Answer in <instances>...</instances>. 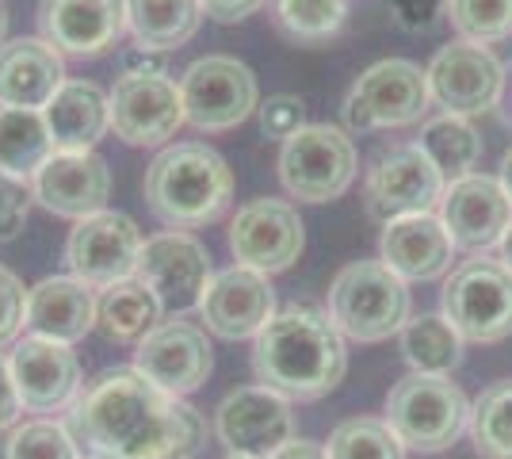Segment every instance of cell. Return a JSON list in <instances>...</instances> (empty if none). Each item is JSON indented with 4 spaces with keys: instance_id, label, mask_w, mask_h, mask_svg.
Wrapping results in <instances>:
<instances>
[{
    "instance_id": "cell-7",
    "label": "cell",
    "mask_w": 512,
    "mask_h": 459,
    "mask_svg": "<svg viewBox=\"0 0 512 459\" xmlns=\"http://www.w3.org/2000/svg\"><path fill=\"white\" fill-rule=\"evenodd\" d=\"M360 173L356 142L329 123H306L279 150V184L299 203L341 199Z\"/></svg>"
},
{
    "instance_id": "cell-9",
    "label": "cell",
    "mask_w": 512,
    "mask_h": 459,
    "mask_svg": "<svg viewBox=\"0 0 512 459\" xmlns=\"http://www.w3.org/2000/svg\"><path fill=\"white\" fill-rule=\"evenodd\" d=\"M180 100L188 127L203 134H222L241 127L260 108V88L253 69L230 54H207L180 73Z\"/></svg>"
},
{
    "instance_id": "cell-18",
    "label": "cell",
    "mask_w": 512,
    "mask_h": 459,
    "mask_svg": "<svg viewBox=\"0 0 512 459\" xmlns=\"http://www.w3.org/2000/svg\"><path fill=\"white\" fill-rule=\"evenodd\" d=\"M195 310L203 318V329H211L214 337L249 341L276 318V291L264 272L234 264L226 272H214Z\"/></svg>"
},
{
    "instance_id": "cell-16",
    "label": "cell",
    "mask_w": 512,
    "mask_h": 459,
    "mask_svg": "<svg viewBox=\"0 0 512 459\" xmlns=\"http://www.w3.org/2000/svg\"><path fill=\"white\" fill-rule=\"evenodd\" d=\"M306 249V226L287 199H253L230 222V253L237 264L264 276L287 272Z\"/></svg>"
},
{
    "instance_id": "cell-47",
    "label": "cell",
    "mask_w": 512,
    "mask_h": 459,
    "mask_svg": "<svg viewBox=\"0 0 512 459\" xmlns=\"http://www.w3.org/2000/svg\"><path fill=\"white\" fill-rule=\"evenodd\" d=\"M8 43V8L0 4V46Z\"/></svg>"
},
{
    "instance_id": "cell-40",
    "label": "cell",
    "mask_w": 512,
    "mask_h": 459,
    "mask_svg": "<svg viewBox=\"0 0 512 459\" xmlns=\"http://www.w3.org/2000/svg\"><path fill=\"white\" fill-rule=\"evenodd\" d=\"M386 8H390L394 23L402 31H413V35L432 31L436 23L448 16V0H386Z\"/></svg>"
},
{
    "instance_id": "cell-31",
    "label": "cell",
    "mask_w": 512,
    "mask_h": 459,
    "mask_svg": "<svg viewBox=\"0 0 512 459\" xmlns=\"http://www.w3.org/2000/svg\"><path fill=\"white\" fill-rule=\"evenodd\" d=\"M50 153H54V138L46 131L43 111L0 108V169L4 173L31 180Z\"/></svg>"
},
{
    "instance_id": "cell-36",
    "label": "cell",
    "mask_w": 512,
    "mask_h": 459,
    "mask_svg": "<svg viewBox=\"0 0 512 459\" xmlns=\"http://www.w3.org/2000/svg\"><path fill=\"white\" fill-rule=\"evenodd\" d=\"M4 456L8 459H81V444L73 440L69 425L62 421H23L12 429V437L4 444Z\"/></svg>"
},
{
    "instance_id": "cell-46",
    "label": "cell",
    "mask_w": 512,
    "mask_h": 459,
    "mask_svg": "<svg viewBox=\"0 0 512 459\" xmlns=\"http://www.w3.org/2000/svg\"><path fill=\"white\" fill-rule=\"evenodd\" d=\"M497 261H501L512 272V226L505 230V238L497 241Z\"/></svg>"
},
{
    "instance_id": "cell-23",
    "label": "cell",
    "mask_w": 512,
    "mask_h": 459,
    "mask_svg": "<svg viewBox=\"0 0 512 459\" xmlns=\"http://www.w3.org/2000/svg\"><path fill=\"white\" fill-rule=\"evenodd\" d=\"M379 261L406 284H428L451 272L455 241L444 230L440 215H406L383 226Z\"/></svg>"
},
{
    "instance_id": "cell-48",
    "label": "cell",
    "mask_w": 512,
    "mask_h": 459,
    "mask_svg": "<svg viewBox=\"0 0 512 459\" xmlns=\"http://www.w3.org/2000/svg\"><path fill=\"white\" fill-rule=\"evenodd\" d=\"M226 459H249V456H226Z\"/></svg>"
},
{
    "instance_id": "cell-13",
    "label": "cell",
    "mask_w": 512,
    "mask_h": 459,
    "mask_svg": "<svg viewBox=\"0 0 512 459\" xmlns=\"http://www.w3.org/2000/svg\"><path fill=\"white\" fill-rule=\"evenodd\" d=\"M142 245H146V238L130 215L100 211V215H88L69 230L65 264H69V276L104 291V287L130 280L138 272Z\"/></svg>"
},
{
    "instance_id": "cell-34",
    "label": "cell",
    "mask_w": 512,
    "mask_h": 459,
    "mask_svg": "<svg viewBox=\"0 0 512 459\" xmlns=\"http://www.w3.org/2000/svg\"><path fill=\"white\" fill-rule=\"evenodd\" d=\"M325 452L329 459H406V444L386 417H348L329 433Z\"/></svg>"
},
{
    "instance_id": "cell-1",
    "label": "cell",
    "mask_w": 512,
    "mask_h": 459,
    "mask_svg": "<svg viewBox=\"0 0 512 459\" xmlns=\"http://www.w3.org/2000/svg\"><path fill=\"white\" fill-rule=\"evenodd\" d=\"M69 433L92 459H192L207 417L134 368H111L69 410Z\"/></svg>"
},
{
    "instance_id": "cell-21",
    "label": "cell",
    "mask_w": 512,
    "mask_h": 459,
    "mask_svg": "<svg viewBox=\"0 0 512 459\" xmlns=\"http://www.w3.org/2000/svg\"><path fill=\"white\" fill-rule=\"evenodd\" d=\"M39 39L69 58H100L127 35L123 0H39Z\"/></svg>"
},
{
    "instance_id": "cell-37",
    "label": "cell",
    "mask_w": 512,
    "mask_h": 459,
    "mask_svg": "<svg viewBox=\"0 0 512 459\" xmlns=\"http://www.w3.org/2000/svg\"><path fill=\"white\" fill-rule=\"evenodd\" d=\"M31 199H35L31 180H20V176L0 169V241L20 238L27 215H31Z\"/></svg>"
},
{
    "instance_id": "cell-8",
    "label": "cell",
    "mask_w": 512,
    "mask_h": 459,
    "mask_svg": "<svg viewBox=\"0 0 512 459\" xmlns=\"http://www.w3.org/2000/svg\"><path fill=\"white\" fill-rule=\"evenodd\" d=\"M432 104L428 73L409 58H383L367 66L344 96V123L352 131L413 127Z\"/></svg>"
},
{
    "instance_id": "cell-26",
    "label": "cell",
    "mask_w": 512,
    "mask_h": 459,
    "mask_svg": "<svg viewBox=\"0 0 512 459\" xmlns=\"http://www.w3.org/2000/svg\"><path fill=\"white\" fill-rule=\"evenodd\" d=\"M58 153H88L111 131V100L96 81H65L43 108Z\"/></svg>"
},
{
    "instance_id": "cell-49",
    "label": "cell",
    "mask_w": 512,
    "mask_h": 459,
    "mask_svg": "<svg viewBox=\"0 0 512 459\" xmlns=\"http://www.w3.org/2000/svg\"><path fill=\"white\" fill-rule=\"evenodd\" d=\"M0 459H8V456H4V452H0Z\"/></svg>"
},
{
    "instance_id": "cell-6",
    "label": "cell",
    "mask_w": 512,
    "mask_h": 459,
    "mask_svg": "<svg viewBox=\"0 0 512 459\" xmlns=\"http://www.w3.org/2000/svg\"><path fill=\"white\" fill-rule=\"evenodd\" d=\"M440 314L470 345H497L512 337V272L497 257H470L444 284Z\"/></svg>"
},
{
    "instance_id": "cell-45",
    "label": "cell",
    "mask_w": 512,
    "mask_h": 459,
    "mask_svg": "<svg viewBox=\"0 0 512 459\" xmlns=\"http://www.w3.org/2000/svg\"><path fill=\"white\" fill-rule=\"evenodd\" d=\"M497 180H501V188H505V196H509V203H512V146L505 150V157H501V173H497Z\"/></svg>"
},
{
    "instance_id": "cell-3",
    "label": "cell",
    "mask_w": 512,
    "mask_h": 459,
    "mask_svg": "<svg viewBox=\"0 0 512 459\" xmlns=\"http://www.w3.org/2000/svg\"><path fill=\"white\" fill-rule=\"evenodd\" d=\"M234 199V173L207 142H176L146 169V203L169 230L214 222Z\"/></svg>"
},
{
    "instance_id": "cell-22",
    "label": "cell",
    "mask_w": 512,
    "mask_h": 459,
    "mask_svg": "<svg viewBox=\"0 0 512 459\" xmlns=\"http://www.w3.org/2000/svg\"><path fill=\"white\" fill-rule=\"evenodd\" d=\"M31 192L46 211L81 222L107 211L111 199V169L96 150L88 153H50L43 169L31 176Z\"/></svg>"
},
{
    "instance_id": "cell-15",
    "label": "cell",
    "mask_w": 512,
    "mask_h": 459,
    "mask_svg": "<svg viewBox=\"0 0 512 459\" xmlns=\"http://www.w3.org/2000/svg\"><path fill=\"white\" fill-rule=\"evenodd\" d=\"M134 276L161 299L165 310L188 314L199 306L203 291L211 284V253L188 230H165V234L146 238Z\"/></svg>"
},
{
    "instance_id": "cell-4",
    "label": "cell",
    "mask_w": 512,
    "mask_h": 459,
    "mask_svg": "<svg viewBox=\"0 0 512 459\" xmlns=\"http://www.w3.org/2000/svg\"><path fill=\"white\" fill-rule=\"evenodd\" d=\"M325 314L344 341L379 345L406 329L413 318V299L406 280H398L383 261H352L329 287Z\"/></svg>"
},
{
    "instance_id": "cell-30",
    "label": "cell",
    "mask_w": 512,
    "mask_h": 459,
    "mask_svg": "<svg viewBox=\"0 0 512 459\" xmlns=\"http://www.w3.org/2000/svg\"><path fill=\"white\" fill-rule=\"evenodd\" d=\"M417 146L425 157L440 169L444 180H463L474 173V165L482 161V134L474 131V123L463 115H436L421 127Z\"/></svg>"
},
{
    "instance_id": "cell-32",
    "label": "cell",
    "mask_w": 512,
    "mask_h": 459,
    "mask_svg": "<svg viewBox=\"0 0 512 459\" xmlns=\"http://www.w3.org/2000/svg\"><path fill=\"white\" fill-rule=\"evenodd\" d=\"M470 440L482 459H512V379L493 383L470 402Z\"/></svg>"
},
{
    "instance_id": "cell-25",
    "label": "cell",
    "mask_w": 512,
    "mask_h": 459,
    "mask_svg": "<svg viewBox=\"0 0 512 459\" xmlns=\"http://www.w3.org/2000/svg\"><path fill=\"white\" fill-rule=\"evenodd\" d=\"M27 329L77 345L96 329V291L77 276H46L27 291Z\"/></svg>"
},
{
    "instance_id": "cell-10",
    "label": "cell",
    "mask_w": 512,
    "mask_h": 459,
    "mask_svg": "<svg viewBox=\"0 0 512 459\" xmlns=\"http://www.w3.org/2000/svg\"><path fill=\"white\" fill-rule=\"evenodd\" d=\"M448 180L425 157V150L413 146H390L383 150L363 176V203L375 222H394L406 215H432L444 199Z\"/></svg>"
},
{
    "instance_id": "cell-27",
    "label": "cell",
    "mask_w": 512,
    "mask_h": 459,
    "mask_svg": "<svg viewBox=\"0 0 512 459\" xmlns=\"http://www.w3.org/2000/svg\"><path fill=\"white\" fill-rule=\"evenodd\" d=\"M165 322V306L138 276L119 280L96 295V329L115 345H138Z\"/></svg>"
},
{
    "instance_id": "cell-19",
    "label": "cell",
    "mask_w": 512,
    "mask_h": 459,
    "mask_svg": "<svg viewBox=\"0 0 512 459\" xmlns=\"http://www.w3.org/2000/svg\"><path fill=\"white\" fill-rule=\"evenodd\" d=\"M111 100V131L127 146H161L188 123L180 85L172 77H127L119 73Z\"/></svg>"
},
{
    "instance_id": "cell-41",
    "label": "cell",
    "mask_w": 512,
    "mask_h": 459,
    "mask_svg": "<svg viewBox=\"0 0 512 459\" xmlns=\"http://www.w3.org/2000/svg\"><path fill=\"white\" fill-rule=\"evenodd\" d=\"M119 69H123L127 77H169V73H165V54H161V50H146V46L123 50Z\"/></svg>"
},
{
    "instance_id": "cell-44",
    "label": "cell",
    "mask_w": 512,
    "mask_h": 459,
    "mask_svg": "<svg viewBox=\"0 0 512 459\" xmlns=\"http://www.w3.org/2000/svg\"><path fill=\"white\" fill-rule=\"evenodd\" d=\"M272 459H329V452H325L321 444H314V440L295 437V440H287Z\"/></svg>"
},
{
    "instance_id": "cell-35",
    "label": "cell",
    "mask_w": 512,
    "mask_h": 459,
    "mask_svg": "<svg viewBox=\"0 0 512 459\" xmlns=\"http://www.w3.org/2000/svg\"><path fill=\"white\" fill-rule=\"evenodd\" d=\"M448 20L463 43H505L512 39V0H448Z\"/></svg>"
},
{
    "instance_id": "cell-12",
    "label": "cell",
    "mask_w": 512,
    "mask_h": 459,
    "mask_svg": "<svg viewBox=\"0 0 512 459\" xmlns=\"http://www.w3.org/2000/svg\"><path fill=\"white\" fill-rule=\"evenodd\" d=\"M425 73L432 104H440L444 115L470 119V115L493 111L505 96V66L490 46L455 39L451 46L436 50Z\"/></svg>"
},
{
    "instance_id": "cell-33",
    "label": "cell",
    "mask_w": 512,
    "mask_h": 459,
    "mask_svg": "<svg viewBox=\"0 0 512 459\" xmlns=\"http://www.w3.org/2000/svg\"><path fill=\"white\" fill-rule=\"evenodd\" d=\"M352 0H276V27L291 43L314 46L341 35Z\"/></svg>"
},
{
    "instance_id": "cell-39",
    "label": "cell",
    "mask_w": 512,
    "mask_h": 459,
    "mask_svg": "<svg viewBox=\"0 0 512 459\" xmlns=\"http://www.w3.org/2000/svg\"><path fill=\"white\" fill-rule=\"evenodd\" d=\"M256 111H260V134L264 138L287 142L291 134H299L306 127V104H302L299 96H287V92L268 96Z\"/></svg>"
},
{
    "instance_id": "cell-14",
    "label": "cell",
    "mask_w": 512,
    "mask_h": 459,
    "mask_svg": "<svg viewBox=\"0 0 512 459\" xmlns=\"http://www.w3.org/2000/svg\"><path fill=\"white\" fill-rule=\"evenodd\" d=\"M214 433L230 456L272 459L287 440H295V414L283 394L268 391L260 383L237 387L218 402Z\"/></svg>"
},
{
    "instance_id": "cell-2",
    "label": "cell",
    "mask_w": 512,
    "mask_h": 459,
    "mask_svg": "<svg viewBox=\"0 0 512 459\" xmlns=\"http://www.w3.org/2000/svg\"><path fill=\"white\" fill-rule=\"evenodd\" d=\"M256 383L287 402H318L341 387L348 349L329 314L318 306H283L253 337Z\"/></svg>"
},
{
    "instance_id": "cell-20",
    "label": "cell",
    "mask_w": 512,
    "mask_h": 459,
    "mask_svg": "<svg viewBox=\"0 0 512 459\" xmlns=\"http://www.w3.org/2000/svg\"><path fill=\"white\" fill-rule=\"evenodd\" d=\"M440 222L455 241V249L478 257V253H490L505 238V230L512 226V203L497 176L470 173L444 188Z\"/></svg>"
},
{
    "instance_id": "cell-29",
    "label": "cell",
    "mask_w": 512,
    "mask_h": 459,
    "mask_svg": "<svg viewBox=\"0 0 512 459\" xmlns=\"http://www.w3.org/2000/svg\"><path fill=\"white\" fill-rule=\"evenodd\" d=\"M402 337V356L413 372L421 375H451L463 364V337L444 314H417L409 318Z\"/></svg>"
},
{
    "instance_id": "cell-5",
    "label": "cell",
    "mask_w": 512,
    "mask_h": 459,
    "mask_svg": "<svg viewBox=\"0 0 512 459\" xmlns=\"http://www.w3.org/2000/svg\"><path fill=\"white\" fill-rule=\"evenodd\" d=\"M386 425L409 452L436 456L470 429V398L451 375L409 372L386 394Z\"/></svg>"
},
{
    "instance_id": "cell-17",
    "label": "cell",
    "mask_w": 512,
    "mask_h": 459,
    "mask_svg": "<svg viewBox=\"0 0 512 459\" xmlns=\"http://www.w3.org/2000/svg\"><path fill=\"white\" fill-rule=\"evenodd\" d=\"M214 368V349L207 341V329L188 322L184 314H176L169 322L153 329L150 337L138 341L134 352V372L146 375L161 391L188 398L207 383Z\"/></svg>"
},
{
    "instance_id": "cell-38",
    "label": "cell",
    "mask_w": 512,
    "mask_h": 459,
    "mask_svg": "<svg viewBox=\"0 0 512 459\" xmlns=\"http://www.w3.org/2000/svg\"><path fill=\"white\" fill-rule=\"evenodd\" d=\"M27 291L31 287H23L20 276L0 264V349L27 329Z\"/></svg>"
},
{
    "instance_id": "cell-24",
    "label": "cell",
    "mask_w": 512,
    "mask_h": 459,
    "mask_svg": "<svg viewBox=\"0 0 512 459\" xmlns=\"http://www.w3.org/2000/svg\"><path fill=\"white\" fill-rule=\"evenodd\" d=\"M65 81L62 54L46 39L20 35L0 46V108L43 111Z\"/></svg>"
},
{
    "instance_id": "cell-43",
    "label": "cell",
    "mask_w": 512,
    "mask_h": 459,
    "mask_svg": "<svg viewBox=\"0 0 512 459\" xmlns=\"http://www.w3.org/2000/svg\"><path fill=\"white\" fill-rule=\"evenodd\" d=\"M23 406L20 394H16V383H12V368H8V356L0 352V429H12L20 421Z\"/></svg>"
},
{
    "instance_id": "cell-42",
    "label": "cell",
    "mask_w": 512,
    "mask_h": 459,
    "mask_svg": "<svg viewBox=\"0 0 512 459\" xmlns=\"http://www.w3.org/2000/svg\"><path fill=\"white\" fill-rule=\"evenodd\" d=\"M199 4H203V16H211L214 23H241L260 12L264 0H199Z\"/></svg>"
},
{
    "instance_id": "cell-28",
    "label": "cell",
    "mask_w": 512,
    "mask_h": 459,
    "mask_svg": "<svg viewBox=\"0 0 512 459\" xmlns=\"http://www.w3.org/2000/svg\"><path fill=\"white\" fill-rule=\"evenodd\" d=\"M123 4H127V35L134 46L161 54L192 43L203 23L199 0H123Z\"/></svg>"
},
{
    "instance_id": "cell-11",
    "label": "cell",
    "mask_w": 512,
    "mask_h": 459,
    "mask_svg": "<svg viewBox=\"0 0 512 459\" xmlns=\"http://www.w3.org/2000/svg\"><path fill=\"white\" fill-rule=\"evenodd\" d=\"M8 368H12V383H16L20 406L27 414H65L77 406V398L85 391L77 352L62 341L39 337V333L16 341V349L8 356Z\"/></svg>"
}]
</instances>
